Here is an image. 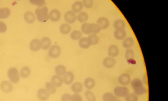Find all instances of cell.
Wrapping results in <instances>:
<instances>
[{
	"label": "cell",
	"mask_w": 168,
	"mask_h": 101,
	"mask_svg": "<svg viewBox=\"0 0 168 101\" xmlns=\"http://www.w3.org/2000/svg\"><path fill=\"white\" fill-rule=\"evenodd\" d=\"M130 83L131 86L135 94L137 95H142L147 93V89L143 86L141 80L139 79H136L132 80Z\"/></svg>",
	"instance_id": "1"
},
{
	"label": "cell",
	"mask_w": 168,
	"mask_h": 101,
	"mask_svg": "<svg viewBox=\"0 0 168 101\" xmlns=\"http://www.w3.org/2000/svg\"><path fill=\"white\" fill-rule=\"evenodd\" d=\"M100 30V27L97 24L85 23L81 26L82 32L87 34L91 33L96 34L98 33Z\"/></svg>",
	"instance_id": "2"
},
{
	"label": "cell",
	"mask_w": 168,
	"mask_h": 101,
	"mask_svg": "<svg viewBox=\"0 0 168 101\" xmlns=\"http://www.w3.org/2000/svg\"><path fill=\"white\" fill-rule=\"evenodd\" d=\"M48 8L45 6L41 9H37L35 11L38 20L41 22H45L49 19Z\"/></svg>",
	"instance_id": "3"
},
{
	"label": "cell",
	"mask_w": 168,
	"mask_h": 101,
	"mask_svg": "<svg viewBox=\"0 0 168 101\" xmlns=\"http://www.w3.org/2000/svg\"><path fill=\"white\" fill-rule=\"evenodd\" d=\"M7 75L12 82L18 83L20 79L18 70L16 68H12L7 72Z\"/></svg>",
	"instance_id": "4"
},
{
	"label": "cell",
	"mask_w": 168,
	"mask_h": 101,
	"mask_svg": "<svg viewBox=\"0 0 168 101\" xmlns=\"http://www.w3.org/2000/svg\"><path fill=\"white\" fill-rule=\"evenodd\" d=\"M128 89L124 86H117L114 89L115 96L120 98H125L129 94Z\"/></svg>",
	"instance_id": "5"
},
{
	"label": "cell",
	"mask_w": 168,
	"mask_h": 101,
	"mask_svg": "<svg viewBox=\"0 0 168 101\" xmlns=\"http://www.w3.org/2000/svg\"><path fill=\"white\" fill-rule=\"evenodd\" d=\"M61 52V49L59 46L54 45L49 50V56L51 57L56 58L59 56Z\"/></svg>",
	"instance_id": "6"
},
{
	"label": "cell",
	"mask_w": 168,
	"mask_h": 101,
	"mask_svg": "<svg viewBox=\"0 0 168 101\" xmlns=\"http://www.w3.org/2000/svg\"><path fill=\"white\" fill-rule=\"evenodd\" d=\"M118 81L120 84L126 86L131 83V77L128 74L123 73L119 77Z\"/></svg>",
	"instance_id": "7"
},
{
	"label": "cell",
	"mask_w": 168,
	"mask_h": 101,
	"mask_svg": "<svg viewBox=\"0 0 168 101\" xmlns=\"http://www.w3.org/2000/svg\"><path fill=\"white\" fill-rule=\"evenodd\" d=\"M49 18L53 22L59 20L61 17L60 11L57 9H54L51 11L48 15Z\"/></svg>",
	"instance_id": "8"
},
{
	"label": "cell",
	"mask_w": 168,
	"mask_h": 101,
	"mask_svg": "<svg viewBox=\"0 0 168 101\" xmlns=\"http://www.w3.org/2000/svg\"><path fill=\"white\" fill-rule=\"evenodd\" d=\"M97 24L100 26L101 29H106L110 25V22L106 18H100L97 21Z\"/></svg>",
	"instance_id": "9"
},
{
	"label": "cell",
	"mask_w": 168,
	"mask_h": 101,
	"mask_svg": "<svg viewBox=\"0 0 168 101\" xmlns=\"http://www.w3.org/2000/svg\"><path fill=\"white\" fill-rule=\"evenodd\" d=\"M0 88L3 92L6 93H8L13 90L12 84L7 81H3L0 85Z\"/></svg>",
	"instance_id": "10"
},
{
	"label": "cell",
	"mask_w": 168,
	"mask_h": 101,
	"mask_svg": "<svg viewBox=\"0 0 168 101\" xmlns=\"http://www.w3.org/2000/svg\"><path fill=\"white\" fill-rule=\"evenodd\" d=\"M116 64L115 60L114 58L111 57L105 58L103 61V65L104 66L108 69L113 68Z\"/></svg>",
	"instance_id": "11"
},
{
	"label": "cell",
	"mask_w": 168,
	"mask_h": 101,
	"mask_svg": "<svg viewBox=\"0 0 168 101\" xmlns=\"http://www.w3.org/2000/svg\"><path fill=\"white\" fill-rule=\"evenodd\" d=\"M64 19L65 21L68 22L70 24H72L76 20V15L72 11L70 10L66 13Z\"/></svg>",
	"instance_id": "12"
},
{
	"label": "cell",
	"mask_w": 168,
	"mask_h": 101,
	"mask_svg": "<svg viewBox=\"0 0 168 101\" xmlns=\"http://www.w3.org/2000/svg\"><path fill=\"white\" fill-rule=\"evenodd\" d=\"M63 82L66 84H71L74 80L73 74L71 72H66L62 78Z\"/></svg>",
	"instance_id": "13"
},
{
	"label": "cell",
	"mask_w": 168,
	"mask_h": 101,
	"mask_svg": "<svg viewBox=\"0 0 168 101\" xmlns=\"http://www.w3.org/2000/svg\"><path fill=\"white\" fill-rule=\"evenodd\" d=\"M119 52V49L116 45H112L109 46L108 49L109 56L112 57H116L118 55Z\"/></svg>",
	"instance_id": "14"
},
{
	"label": "cell",
	"mask_w": 168,
	"mask_h": 101,
	"mask_svg": "<svg viewBox=\"0 0 168 101\" xmlns=\"http://www.w3.org/2000/svg\"><path fill=\"white\" fill-rule=\"evenodd\" d=\"M30 48L32 51H38L41 48L40 40L36 39L33 40L30 42Z\"/></svg>",
	"instance_id": "15"
},
{
	"label": "cell",
	"mask_w": 168,
	"mask_h": 101,
	"mask_svg": "<svg viewBox=\"0 0 168 101\" xmlns=\"http://www.w3.org/2000/svg\"><path fill=\"white\" fill-rule=\"evenodd\" d=\"M50 94L45 89H39L38 93V98L42 101L47 100L49 98Z\"/></svg>",
	"instance_id": "16"
},
{
	"label": "cell",
	"mask_w": 168,
	"mask_h": 101,
	"mask_svg": "<svg viewBox=\"0 0 168 101\" xmlns=\"http://www.w3.org/2000/svg\"><path fill=\"white\" fill-rule=\"evenodd\" d=\"M103 101H120L118 97L114 96L112 93L107 92L103 96Z\"/></svg>",
	"instance_id": "17"
},
{
	"label": "cell",
	"mask_w": 168,
	"mask_h": 101,
	"mask_svg": "<svg viewBox=\"0 0 168 101\" xmlns=\"http://www.w3.org/2000/svg\"><path fill=\"white\" fill-rule=\"evenodd\" d=\"M41 41V47L42 49H48L51 45V42L49 38L45 37Z\"/></svg>",
	"instance_id": "18"
},
{
	"label": "cell",
	"mask_w": 168,
	"mask_h": 101,
	"mask_svg": "<svg viewBox=\"0 0 168 101\" xmlns=\"http://www.w3.org/2000/svg\"><path fill=\"white\" fill-rule=\"evenodd\" d=\"M51 83L54 86L57 87H60L62 86L63 83V80L62 78L58 75L53 76L51 80Z\"/></svg>",
	"instance_id": "19"
},
{
	"label": "cell",
	"mask_w": 168,
	"mask_h": 101,
	"mask_svg": "<svg viewBox=\"0 0 168 101\" xmlns=\"http://www.w3.org/2000/svg\"><path fill=\"white\" fill-rule=\"evenodd\" d=\"M126 32L124 29L116 30L114 37L116 39L122 40L126 36Z\"/></svg>",
	"instance_id": "20"
},
{
	"label": "cell",
	"mask_w": 168,
	"mask_h": 101,
	"mask_svg": "<svg viewBox=\"0 0 168 101\" xmlns=\"http://www.w3.org/2000/svg\"><path fill=\"white\" fill-rule=\"evenodd\" d=\"M85 87L87 89L91 90L95 86V81L91 78H88L84 81Z\"/></svg>",
	"instance_id": "21"
},
{
	"label": "cell",
	"mask_w": 168,
	"mask_h": 101,
	"mask_svg": "<svg viewBox=\"0 0 168 101\" xmlns=\"http://www.w3.org/2000/svg\"><path fill=\"white\" fill-rule=\"evenodd\" d=\"M87 39L90 45H95L98 43L99 38L96 34H92L89 35L87 37Z\"/></svg>",
	"instance_id": "22"
},
{
	"label": "cell",
	"mask_w": 168,
	"mask_h": 101,
	"mask_svg": "<svg viewBox=\"0 0 168 101\" xmlns=\"http://www.w3.org/2000/svg\"><path fill=\"white\" fill-rule=\"evenodd\" d=\"M71 89L73 92L77 94L83 91V87L81 82H76L72 85Z\"/></svg>",
	"instance_id": "23"
},
{
	"label": "cell",
	"mask_w": 168,
	"mask_h": 101,
	"mask_svg": "<svg viewBox=\"0 0 168 101\" xmlns=\"http://www.w3.org/2000/svg\"><path fill=\"white\" fill-rule=\"evenodd\" d=\"M25 21L29 24H32L35 20L34 14L31 12H27L25 15Z\"/></svg>",
	"instance_id": "24"
},
{
	"label": "cell",
	"mask_w": 168,
	"mask_h": 101,
	"mask_svg": "<svg viewBox=\"0 0 168 101\" xmlns=\"http://www.w3.org/2000/svg\"><path fill=\"white\" fill-rule=\"evenodd\" d=\"M46 90L50 94H55L57 91L56 86L51 83L50 82H46L45 84Z\"/></svg>",
	"instance_id": "25"
},
{
	"label": "cell",
	"mask_w": 168,
	"mask_h": 101,
	"mask_svg": "<svg viewBox=\"0 0 168 101\" xmlns=\"http://www.w3.org/2000/svg\"><path fill=\"white\" fill-rule=\"evenodd\" d=\"M83 7V3L81 2H77L73 4L72 9L74 13H78L81 11Z\"/></svg>",
	"instance_id": "26"
},
{
	"label": "cell",
	"mask_w": 168,
	"mask_h": 101,
	"mask_svg": "<svg viewBox=\"0 0 168 101\" xmlns=\"http://www.w3.org/2000/svg\"><path fill=\"white\" fill-rule=\"evenodd\" d=\"M11 14L10 10L7 8H0V19H6L8 18Z\"/></svg>",
	"instance_id": "27"
},
{
	"label": "cell",
	"mask_w": 168,
	"mask_h": 101,
	"mask_svg": "<svg viewBox=\"0 0 168 101\" xmlns=\"http://www.w3.org/2000/svg\"><path fill=\"white\" fill-rule=\"evenodd\" d=\"M79 45L81 48L83 49H88L91 46L88 42L87 37H84L80 39Z\"/></svg>",
	"instance_id": "28"
},
{
	"label": "cell",
	"mask_w": 168,
	"mask_h": 101,
	"mask_svg": "<svg viewBox=\"0 0 168 101\" xmlns=\"http://www.w3.org/2000/svg\"><path fill=\"white\" fill-rule=\"evenodd\" d=\"M113 25L116 30L124 29L126 24L122 19H117L115 21Z\"/></svg>",
	"instance_id": "29"
},
{
	"label": "cell",
	"mask_w": 168,
	"mask_h": 101,
	"mask_svg": "<svg viewBox=\"0 0 168 101\" xmlns=\"http://www.w3.org/2000/svg\"><path fill=\"white\" fill-rule=\"evenodd\" d=\"M134 40L131 37H128L125 39L123 42V47L125 48H129L133 45Z\"/></svg>",
	"instance_id": "30"
},
{
	"label": "cell",
	"mask_w": 168,
	"mask_h": 101,
	"mask_svg": "<svg viewBox=\"0 0 168 101\" xmlns=\"http://www.w3.org/2000/svg\"><path fill=\"white\" fill-rule=\"evenodd\" d=\"M55 71L57 75L59 76H64L66 72V68L64 66L58 65L55 68Z\"/></svg>",
	"instance_id": "31"
},
{
	"label": "cell",
	"mask_w": 168,
	"mask_h": 101,
	"mask_svg": "<svg viewBox=\"0 0 168 101\" xmlns=\"http://www.w3.org/2000/svg\"><path fill=\"white\" fill-rule=\"evenodd\" d=\"M71 26L68 24H62L60 26V32L64 34H67L71 31Z\"/></svg>",
	"instance_id": "32"
},
{
	"label": "cell",
	"mask_w": 168,
	"mask_h": 101,
	"mask_svg": "<svg viewBox=\"0 0 168 101\" xmlns=\"http://www.w3.org/2000/svg\"><path fill=\"white\" fill-rule=\"evenodd\" d=\"M21 75L22 77L26 78L28 77L31 74V70L28 67H23L21 69Z\"/></svg>",
	"instance_id": "33"
},
{
	"label": "cell",
	"mask_w": 168,
	"mask_h": 101,
	"mask_svg": "<svg viewBox=\"0 0 168 101\" xmlns=\"http://www.w3.org/2000/svg\"><path fill=\"white\" fill-rule=\"evenodd\" d=\"M85 96L88 101H96V98L93 92L90 90H87L85 93Z\"/></svg>",
	"instance_id": "34"
},
{
	"label": "cell",
	"mask_w": 168,
	"mask_h": 101,
	"mask_svg": "<svg viewBox=\"0 0 168 101\" xmlns=\"http://www.w3.org/2000/svg\"><path fill=\"white\" fill-rule=\"evenodd\" d=\"M82 36V33L81 31L75 30L70 35V38L73 40H77L81 39Z\"/></svg>",
	"instance_id": "35"
},
{
	"label": "cell",
	"mask_w": 168,
	"mask_h": 101,
	"mask_svg": "<svg viewBox=\"0 0 168 101\" xmlns=\"http://www.w3.org/2000/svg\"><path fill=\"white\" fill-rule=\"evenodd\" d=\"M77 19L80 22L83 23L86 22L88 19V14L85 12H81L78 15Z\"/></svg>",
	"instance_id": "36"
},
{
	"label": "cell",
	"mask_w": 168,
	"mask_h": 101,
	"mask_svg": "<svg viewBox=\"0 0 168 101\" xmlns=\"http://www.w3.org/2000/svg\"><path fill=\"white\" fill-rule=\"evenodd\" d=\"M125 98L126 101H138V100L137 95L134 93L129 94Z\"/></svg>",
	"instance_id": "37"
},
{
	"label": "cell",
	"mask_w": 168,
	"mask_h": 101,
	"mask_svg": "<svg viewBox=\"0 0 168 101\" xmlns=\"http://www.w3.org/2000/svg\"><path fill=\"white\" fill-rule=\"evenodd\" d=\"M134 57V52L132 49H128L125 53V57L127 60L133 59Z\"/></svg>",
	"instance_id": "38"
},
{
	"label": "cell",
	"mask_w": 168,
	"mask_h": 101,
	"mask_svg": "<svg viewBox=\"0 0 168 101\" xmlns=\"http://www.w3.org/2000/svg\"><path fill=\"white\" fill-rule=\"evenodd\" d=\"M30 2L32 4L36 5L38 7H41L44 6L46 4V3L43 0H40V1H35L32 0L30 1Z\"/></svg>",
	"instance_id": "39"
},
{
	"label": "cell",
	"mask_w": 168,
	"mask_h": 101,
	"mask_svg": "<svg viewBox=\"0 0 168 101\" xmlns=\"http://www.w3.org/2000/svg\"><path fill=\"white\" fill-rule=\"evenodd\" d=\"M71 101H83V98L79 94H75L71 96Z\"/></svg>",
	"instance_id": "40"
},
{
	"label": "cell",
	"mask_w": 168,
	"mask_h": 101,
	"mask_svg": "<svg viewBox=\"0 0 168 101\" xmlns=\"http://www.w3.org/2000/svg\"><path fill=\"white\" fill-rule=\"evenodd\" d=\"M83 3L84 6L87 8H91L93 5V1L90 0H88V1L85 0L84 1Z\"/></svg>",
	"instance_id": "41"
},
{
	"label": "cell",
	"mask_w": 168,
	"mask_h": 101,
	"mask_svg": "<svg viewBox=\"0 0 168 101\" xmlns=\"http://www.w3.org/2000/svg\"><path fill=\"white\" fill-rule=\"evenodd\" d=\"M7 29V26L5 23L0 22V33L5 32Z\"/></svg>",
	"instance_id": "42"
},
{
	"label": "cell",
	"mask_w": 168,
	"mask_h": 101,
	"mask_svg": "<svg viewBox=\"0 0 168 101\" xmlns=\"http://www.w3.org/2000/svg\"><path fill=\"white\" fill-rule=\"evenodd\" d=\"M71 96L69 94H64L62 95L61 98V101H71Z\"/></svg>",
	"instance_id": "43"
},
{
	"label": "cell",
	"mask_w": 168,
	"mask_h": 101,
	"mask_svg": "<svg viewBox=\"0 0 168 101\" xmlns=\"http://www.w3.org/2000/svg\"><path fill=\"white\" fill-rule=\"evenodd\" d=\"M128 62V63L132 64H134L136 63V61L133 59H132L128 60H127Z\"/></svg>",
	"instance_id": "44"
}]
</instances>
